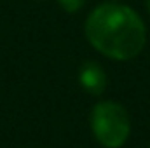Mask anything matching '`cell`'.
Returning <instances> with one entry per match:
<instances>
[{
    "label": "cell",
    "instance_id": "1",
    "mask_svg": "<svg viewBox=\"0 0 150 148\" xmlns=\"http://www.w3.org/2000/svg\"><path fill=\"white\" fill-rule=\"evenodd\" d=\"M86 37L103 56L127 61L142 52L147 42V30L131 7L101 4L86 19Z\"/></svg>",
    "mask_w": 150,
    "mask_h": 148
},
{
    "label": "cell",
    "instance_id": "2",
    "mask_svg": "<svg viewBox=\"0 0 150 148\" xmlns=\"http://www.w3.org/2000/svg\"><path fill=\"white\" fill-rule=\"evenodd\" d=\"M91 129L105 148H120L129 138L131 122L126 108L115 101H101L91 113Z\"/></svg>",
    "mask_w": 150,
    "mask_h": 148
},
{
    "label": "cell",
    "instance_id": "3",
    "mask_svg": "<svg viewBox=\"0 0 150 148\" xmlns=\"http://www.w3.org/2000/svg\"><path fill=\"white\" fill-rule=\"evenodd\" d=\"M79 82L89 94L100 96L107 89V73L98 63L86 61L79 70Z\"/></svg>",
    "mask_w": 150,
    "mask_h": 148
},
{
    "label": "cell",
    "instance_id": "4",
    "mask_svg": "<svg viewBox=\"0 0 150 148\" xmlns=\"http://www.w3.org/2000/svg\"><path fill=\"white\" fill-rule=\"evenodd\" d=\"M58 2H59V5H61L67 12H77V11L84 5L86 0H58Z\"/></svg>",
    "mask_w": 150,
    "mask_h": 148
},
{
    "label": "cell",
    "instance_id": "5",
    "mask_svg": "<svg viewBox=\"0 0 150 148\" xmlns=\"http://www.w3.org/2000/svg\"><path fill=\"white\" fill-rule=\"evenodd\" d=\"M147 11H149V14H150V0H147Z\"/></svg>",
    "mask_w": 150,
    "mask_h": 148
}]
</instances>
